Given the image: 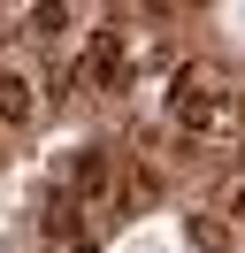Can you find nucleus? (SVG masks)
Returning a JSON list of instances; mask_svg holds the SVG:
<instances>
[{"mask_svg": "<svg viewBox=\"0 0 245 253\" xmlns=\"http://www.w3.org/2000/svg\"><path fill=\"white\" fill-rule=\"evenodd\" d=\"M0 39H8V23H0Z\"/></svg>", "mask_w": 245, "mask_h": 253, "instance_id": "0eeeda50", "label": "nucleus"}, {"mask_svg": "<svg viewBox=\"0 0 245 253\" xmlns=\"http://www.w3.org/2000/svg\"><path fill=\"white\" fill-rule=\"evenodd\" d=\"M69 230H77V200L54 192V200H46V238H69Z\"/></svg>", "mask_w": 245, "mask_h": 253, "instance_id": "39448f33", "label": "nucleus"}, {"mask_svg": "<svg viewBox=\"0 0 245 253\" xmlns=\"http://www.w3.org/2000/svg\"><path fill=\"white\" fill-rule=\"evenodd\" d=\"M23 115H31V84L15 69H0V123H23Z\"/></svg>", "mask_w": 245, "mask_h": 253, "instance_id": "7ed1b4c3", "label": "nucleus"}, {"mask_svg": "<svg viewBox=\"0 0 245 253\" xmlns=\"http://www.w3.org/2000/svg\"><path fill=\"white\" fill-rule=\"evenodd\" d=\"M84 77L100 84V92H122V77H130V54H122V31H100L84 54Z\"/></svg>", "mask_w": 245, "mask_h": 253, "instance_id": "f257e3e1", "label": "nucleus"}, {"mask_svg": "<svg viewBox=\"0 0 245 253\" xmlns=\"http://www.w3.org/2000/svg\"><path fill=\"white\" fill-rule=\"evenodd\" d=\"M100 184H107V146H84V154L69 161V200L77 192H100Z\"/></svg>", "mask_w": 245, "mask_h": 253, "instance_id": "f03ea898", "label": "nucleus"}, {"mask_svg": "<svg viewBox=\"0 0 245 253\" xmlns=\"http://www.w3.org/2000/svg\"><path fill=\"white\" fill-rule=\"evenodd\" d=\"M184 238H192L199 253H230V222H214V215H192V222H184Z\"/></svg>", "mask_w": 245, "mask_h": 253, "instance_id": "20e7f679", "label": "nucleus"}, {"mask_svg": "<svg viewBox=\"0 0 245 253\" xmlns=\"http://www.w3.org/2000/svg\"><path fill=\"white\" fill-rule=\"evenodd\" d=\"M230 215H238V222H245V184H238V192H230Z\"/></svg>", "mask_w": 245, "mask_h": 253, "instance_id": "423d86ee", "label": "nucleus"}]
</instances>
